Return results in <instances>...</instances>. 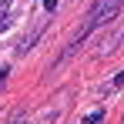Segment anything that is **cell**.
I'll list each match as a JSON object with an SVG mask.
<instances>
[{"instance_id":"4","label":"cell","mask_w":124,"mask_h":124,"mask_svg":"<svg viewBox=\"0 0 124 124\" xmlns=\"http://www.w3.org/2000/svg\"><path fill=\"white\" fill-rule=\"evenodd\" d=\"M44 10H57V0H44Z\"/></svg>"},{"instance_id":"1","label":"cell","mask_w":124,"mask_h":124,"mask_svg":"<svg viewBox=\"0 0 124 124\" xmlns=\"http://www.w3.org/2000/svg\"><path fill=\"white\" fill-rule=\"evenodd\" d=\"M117 3H121V0H94V7H91L87 20H94V23H104V20H111V17L117 14Z\"/></svg>"},{"instance_id":"2","label":"cell","mask_w":124,"mask_h":124,"mask_svg":"<svg viewBox=\"0 0 124 124\" xmlns=\"http://www.w3.org/2000/svg\"><path fill=\"white\" fill-rule=\"evenodd\" d=\"M7 27H10V14H7V3H3V7H0V34H3Z\"/></svg>"},{"instance_id":"3","label":"cell","mask_w":124,"mask_h":124,"mask_svg":"<svg viewBox=\"0 0 124 124\" xmlns=\"http://www.w3.org/2000/svg\"><path fill=\"white\" fill-rule=\"evenodd\" d=\"M101 121H104V111H94V114L84 117V124H101Z\"/></svg>"}]
</instances>
